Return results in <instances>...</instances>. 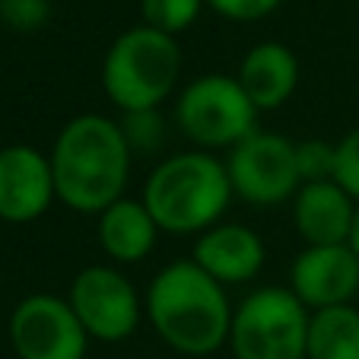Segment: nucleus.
I'll list each match as a JSON object with an SVG mask.
<instances>
[{"mask_svg":"<svg viewBox=\"0 0 359 359\" xmlns=\"http://www.w3.org/2000/svg\"><path fill=\"white\" fill-rule=\"evenodd\" d=\"M48 159L57 201L74 213L99 217L128 191L134 153L128 149L118 118L83 111L57 130Z\"/></svg>","mask_w":359,"mask_h":359,"instance_id":"obj_1","label":"nucleus"},{"mask_svg":"<svg viewBox=\"0 0 359 359\" xmlns=\"http://www.w3.org/2000/svg\"><path fill=\"white\" fill-rule=\"evenodd\" d=\"M153 331L184 356H210L229 344L232 309L226 286L194 261H172L153 277L143 296Z\"/></svg>","mask_w":359,"mask_h":359,"instance_id":"obj_2","label":"nucleus"},{"mask_svg":"<svg viewBox=\"0 0 359 359\" xmlns=\"http://www.w3.org/2000/svg\"><path fill=\"white\" fill-rule=\"evenodd\" d=\"M226 163L207 149H191L165 156L143 182L140 201L153 213L159 232L169 236H201L223 223L232 201Z\"/></svg>","mask_w":359,"mask_h":359,"instance_id":"obj_3","label":"nucleus"},{"mask_svg":"<svg viewBox=\"0 0 359 359\" xmlns=\"http://www.w3.org/2000/svg\"><path fill=\"white\" fill-rule=\"evenodd\" d=\"M182 45L149 26H130L102 57V89L118 111L159 109L182 80Z\"/></svg>","mask_w":359,"mask_h":359,"instance_id":"obj_4","label":"nucleus"},{"mask_svg":"<svg viewBox=\"0 0 359 359\" xmlns=\"http://www.w3.org/2000/svg\"><path fill=\"white\" fill-rule=\"evenodd\" d=\"M312 312L290 286H261L232 312L229 350L236 359H305Z\"/></svg>","mask_w":359,"mask_h":359,"instance_id":"obj_5","label":"nucleus"},{"mask_svg":"<svg viewBox=\"0 0 359 359\" xmlns=\"http://www.w3.org/2000/svg\"><path fill=\"white\" fill-rule=\"evenodd\" d=\"M258 115L229 74H203L184 83L175 102L178 128L201 149H232L258 130Z\"/></svg>","mask_w":359,"mask_h":359,"instance_id":"obj_6","label":"nucleus"},{"mask_svg":"<svg viewBox=\"0 0 359 359\" xmlns=\"http://www.w3.org/2000/svg\"><path fill=\"white\" fill-rule=\"evenodd\" d=\"M223 163L229 172L232 194L251 207H277L283 201H292L302 188L296 143L271 130L258 128L255 134H248L226 153Z\"/></svg>","mask_w":359,"mask_h":359,"instance_id":"obj_7","label":"nucleus"},{"mask_svg":"<svg viewBox=\"0 0 359 359\" xmlns=\"http://www.w3.org/2000/svg\"><path fill=\"white\" fill-rule=\"evenodd\" d=\"M67 302L89 340L121 344L140 327L143 299L134 283L111 264H89L70 280Z\"/></svg>","mask_w":359,"mask_h":359,"instance_id":"obj_8","label":"nucleus"},{"mask_svg":"<svg viewBox=\"0 0 359 359\" xmlns=\"http://www.w3.org/2000/svg\"><path fill=\"white\" fill-rule=\"evenodd\" d=\"M10 344L16 359H83L89 334L67 296L32 292L20 299L10 315Z\"/></svg>","mask_w":359,"mask_h":359,"instance_id":"obj_9","label":"nucleus"},{"mask_svg":"<svg viewBox=\"0 0 359 359\" xmlns=\"http://www.w3.org/2000/svg\"><path fill=\"white\" fill-rule=\"evenodd\" d=\"M290 290L309 312L350 305L359 292V258L350 245H305L290 267Z\"/></svg>","mask_w":359,"mask_h":359,"instance_id":"obj_10","label":"nucleus"},{"mask_svg":"<svg viewBox=\"0 0 359 359\" xmlns=\"http://www.w3.org/2000/svg\"><path fill=\"white\" fill-rule=\"evenodd\" d=\"M55 201L57 191L48 153L29 143L0 147V219L4 223H32L45 217Z\"/></svg>","mask_w":359,"mask_h":359,"instance_id":"obj_11","label":"nucleus"},{"mask_svg":"<svg viewBox=\"0 0 359 359\" xmlns=\"http://www.w3.org/2000/svg\"><path fill=\"white\" fill-rule=\"evenodd\" d=\"M191 261L197 267H203L217 283L238 286L261 273V267L267 261V248L258 232L248 229V226L217 223L197 236Z\"/></svg>","mask_w":359,"mask_h":359,"instance_id":"obj_12","label":"nucleus"},{"mask_svg":"<svg viewBox=\"0 0 359 359\" xmlns=\"http://www.w3.org/2000/svg\"><path fill=\"white\" fill-rule=\"evenodd\" d=\"M236 80L258 111H277L299 86V57L283 41H258L238 61Z\"/></svg>","mask_w":359,"mask_h":359,"instance_id":"obj_13","label":"nucleus"},{"mask_svg":"<svg viewBox=\"0 0 359 359\" xmlns=\"http://www.w3.org/2000/svg\"><path fill=\"white\" fill-rule=\"evenodd\" d=\"M356 207L334 178L302 184L292 197V226L305 245H346Z\"/></svg>","mask_w":359,"mask_h":359,"instance_id":"obj_14","label":"nucleus"},{"mask_svg":"<svg viewBox=\"0 0 359 359\" xmlns=\"http://www.w3.org/2000/svg\"><path fill=\"white\" fill-rule=\"evenodd\" d=\"M99 245L115 264H140L156 248L159 226L147 203L124 194L109 210L99 213Z\"/></svg>","mask_w":359,"mask_h":359,"instance_id":"obj_15","label":"nucleus"},{"mask_svg":"<svg viewBox=\"0 0 359 359\" xmlns=\"http://www.w3.org/2000/svg\"><path fill=\"white\" fill-rule=\"evenodd\" d=\"M305 359H359V309L331 305L312 312Z\"/></svg>","mask_w":359,"mask_h":359,"instance_id":"obj_16","label":"nucleus"},{"mask_svg":"<svg viewBox=\"0 0 359 359\" xmlns=\"http://www.w3.org/2000/svg\"><path fill=\"white\" fill-rule=\"evenodd\" d=\"M207 0H140V22L178 39L197 22Z\"/></svg>","mask_w":359,"mask_h":359,"instance_id":"obj_17","label":"nucleus"},{"mask_svg":"<svg viewBox=\"0 0 359 359\" xmlns=\"http://www.w3.org/2000/svg\"><path fill=\"white\" fill-rule=\"evenodd\" d=\"M128 149L134 156H149L165 147V118L159 109H140V111H121L118 118Z\"/></svg>","mask_w":359,"mask_h":359,"instance_id":"obj_18","label":"nucleus"},{"mask_svg":"<svg viewBox=\"0 0 359 359\" xmlns=\"http://www.w3.org/2000/svg\"><path fill=\"white\" fill-rule=\"evenodd\" d=\"M334 143L331 140H299L296 143V165H299V178L302 184L312 182H331L334 178Z\"/></svg>","mask_w":359,"mask_h":359,"instance_id":"obj_19","label":"nucleus"},{"mask_svg":"<svg viewBox=\"0 0 359 359\" xmlns=\"http://www.w3.org/2000/svg\"><path fill=\"white\" fill-rule=\"evenodd\" d=\"M51 13V0H0V22L10 32H39L48 26Z\"/></svg>","mask_w":359,"mask_h":359,"instance_id":"obj_20","label":"nucleus"},{"mask_svg":"<svg viewBox=\"0 0 359 359\" xmlns=\"http://www.w3.org/2000/svg\"><path fill=\"white\" fill-rule=\"evenodd\" d=\"M334 182L359 203V124L334 143Z\"/></svg>","mask_w":359,"mask_h":359,"instance_id":"obj_21","label":"nucleus"},{"mask_svg":"<svg viewBox=\"0 0 359 359\" xmlns=\"http://www.w3.org/2000/svg\"><path fill=\"white\" fill-rule=\"evenodd\" d=\"M283 0H207V7L232 22H255L280 10Z\"/></svg>","mask_w":359,"mask_h":359,"instance_id":"obj_22","label":"nucleus"},{"mask_svg":"<svg viewBox=\"0 0 359 359\" xmlns=\"http://www.w3.org/2000/svg\"><path fill=\"white\" fill-rule=\"evenodd\" d=\"M346 245H350V251L359 258V207H356V217H353V229H350V238H346Z\"/></svg>","mask_w":359,"mask_h":359,"instance_id":"obj_23","label":"nucleus"}]
</instances>
